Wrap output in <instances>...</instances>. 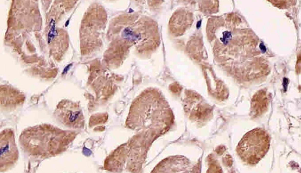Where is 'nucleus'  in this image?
Instances as JSON below:
<instances>
[{
    "label": "nucleus",
    "instance_id": "1",
    "mask_svg": "<svg viewBox=\"0 0 301 173\" xmlns=\"http://www.w3.org/2000/svg\"><path fill=\"white\" fill-rule=\"evenodd\" d=\"M72 132L49 124H42L25 129L19 141L28 154L45 158L60 154L66 149L74 137Z\"/></svg>",
    "mask_w": 301,
    "mask_h": 173
},
{
    "label": "nucleus",
    "instance_id": "7",
    "mask_svg": "<svg viewBox=\"0 0 301 173\" xmlns=\"http://www.w3.org/2000/svg\"><path fill=\"white\" fill-rule=\"evenodd\" d=\"M223 38L222 39V41L225 44H226L228 42V41L232 38L231 34L230 32H225L223 33Z\"/></svg>",
    "mask_w": 301,
    "mask_h": 173
},
{
    "label": "nucleus",
    "instance_id": "5",
    "mask_svg": "<svg viewBox=\"0 0 301 173\" xmlns=\"http://www.w3.org/2000/svg\"><path fill=\"white\" fill-rule=\"evenodd\" d=\"M25 96L19 91L14 90L1 91V105L7 110H13L22 104Z\"/></svg>",
    "mask_w": 301,
    "mask_h": 173
},
{
    "label": "nucleus",
    "instance_id": "4",
    "mask_svg": "<svg viewBox=\"0 0 301 173\" xmlns=\"http://www.w3.org/2000/svg\"><path fill=\"white\" fill-rule=\"evenodd\" d=\"M0 154V167L2 171L10 169L18 160V148L14 132L11 129H5L1 133Z\"/></svg>",
    "mask_w": 301,
    "mask_h": 173
},
{
    "label": "nucleus",
    "instance_id": "9",
    "mask_svg": "<svg viewBox=\"0 0 301 173\" xmlns=\"http://www.w3.org/2000/svg\"><path fill=\"white\" fill-rule=\"evenodd\" d=\"M200 22H199L198 23H197V27H200Z\"/></svg>",
    "mask_w": 301,
    "mask_h": 173
},
{
    "label": "nucleus",
    "instance_id": "2",
    "mask_svg": "<svg viewBox=\"0 0 301 173\" xmlns=\"http://www.w3.org/2000/svg\"><path fill=\"white\" fill-rule=\"evenodd\" d=\"M270 145L268 133L257 128L248 132L243 137L237 146V153L244 162L248 165H256L265 156Z\"/></svg>",
    "mask_w": 301,
    "mask_h": 173
},
{
    "label": "nucleus",
    "instance_id": "8",
    "mask_svg": "<svg viewBox=\"0 0 301 173\" xmlns=\"http://www.w3.org/2000/svg\"><path fill=\"white\" fill-rule=\"evenodd\" d=\"M260 50H262V53H265L266 52L267 49L266 48L265 46L264 45V44L263 43H261L260 45Z\"/></svg>",
    "mask_w": 301,
    "mask_h": 173
},
{
    "label": "nucleus",
    "instance_id": "3",
    "mask_svg": "<svg viewBox=\"0 0 301 173\" xmlns=\"http://www.w3.org/2000/svg\"><path fill=\"white\" fill-rule=\"evenodd\" d=\"M55 118L62 126L71 129L84 127V118L79 105L69 100L59 102L54 113Z\"/></svg>",
    "mask_w": 301,
    "mask_h": 173
},
{
    "label": "nucleus",
    "instance_id": "6",
    "mask_svg": "<svg viewBox=\"0 0 301 173\" xmlns=\"http://www.w3.org/2000/svg\"><path fill=\"white\" fill-rule=\"evenodd\" d=\"M54 23V22H53V23H52V21L51 23V29L50 30L49 33H48V41L49 43L55 37V36H56V34H57L56 30H55V23Z\"/></svg>",
    "mask_w": 301,
    "mask_h": 173
}]
</instances>
